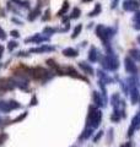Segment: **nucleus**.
I'll return each mask as SVG.
<instances>
[{"mask_svg": "<svg viewBox=\"0 0 140 147\" xmlns=\"http://www.w3.org/2000/svg\"><path fill=\"white\" fill-rule=\"evenodd\" d=\"M123 7H124V10H127V11H134L139 7V3L137 0H128V1H125L123 4Z\"/></svg>", "mask_w": 140, "mask_h": 147, "instance_id": "f257e3e1", "label": "nucleus"}, {"mask_svg": "<svg viewBox=\"0 0 140 147\" xmlns=\"http://www.w3.org/2000/svg\"><path fill=\"white\" fill-rule=\"evenodd\" d=\"M64 54L68 55V57H75L77 53H76V50H74V49H65L64 50Z\"/></svg>", "mask_w": 140, "mask_h": 147, "instance_id": "f03ea898", "label": "nucleus"}, {"mask_svg": "<svg viewBox=\"0 0 140 147\" xmlns=\"http://www.w3.org/2000/svg\"><path fill=\"white\" fill-rule=\"evenodd\" d=\"M68 7H69V4H68V1H65V3L63 4V7L60 9V11L58 12V15H59V16H62V15H63V12L65 13V12H67V10H68Z\"/></svg>", "mask_w": 140, "mask_h": 147, "instance_id": "7ed1b4c3", "label": "nucleus"}, {"mask_svg": "<svg viewBox=\"0 0 140 147\" xmlns=\"http://www.w3.org/2000/svg\"><path fill=\"white\" fill-rule=\"evenodd\" d=\"M79 16H80V9H77V7H75L73 10V13H71V17L73 18H77Z\"/></svg>", "mask_w": 140, "mask_h": 147, "instance_id": "20e7f679", "label": "nucleus"}, {"mask_svg": "<svg viewBox=\"0 0 140 147\" xmlns=\"http://www.w3.org/2000/svg\"><path fill=\"white\" fill-rule=\"evenodd\" d=\"M101 11V6H100V4H97L96 5V7H95V10H93L91 13H90V16H96L97 13H99Z\"/></svg>", "mask_w": 140, "mask_h": 147, "instance_id": "39448f33", "label": "nucleus"}, {"mask_svg": "<svg viewBox=\"0 0 140 147\" xmlns=\"http://www.w3.org/2000/svg\"><path fill=\"white\" fill-rule=\"evenodd\" d=\"M80 31H81V25H79V26H76V28L74 30V34H73V38H75V37H77V34L80 33Z\"/></svg>", "mask_w": 140, "mask_h": 147, "instance_id": "423d86ee", "label": "nucleus"}, {"mask_svg": "<svg viewBox=\"0 0 140 147\" xmlns=\"http://www.w3.org/2000/svg\"><path fill=\"white\" fill-rule=\"evenodd\" d=\"M132 55L134 58H137L138 60H140V52L139 50H132Z\"/></svg>", "mask_w": 140, "mask_h": 147, "instance_id": "0eeeda50", "label": "nucleus"}, {"mask_svg": "<svg viewBox=\"0 0 140 147\" xmlns=\"http://www.w3.org/2000/svg\"><path fill=\"white\" fill-rule=\"evenodd\" d=\"M0 38H5V36H4V32L1 31V28H0Z\"/></svg>", "mask_w": 140, "mask_h": 147, "instance_id": "6e6552de", "label": "nucleus"}, {"mask_svg": "<svg viewBox=\"0 0 140 147\" xmlns=\"http://www.w3.org/2000/svg\"><path fill=\"white\" fill-rule=\"evenodd\" d=\"M1 52H3V48L0 47V57H1Z\"/></svg>", "mask_w": 140, "mask_h": 147, "instance_id": "1a4fd4ad", "label": "nucleus"}, {"mask_svg": "<svg viewBox=\"0 0 140 147\" xmlns=\"http://www.w3.org/2000/svg\"><path fill=\"white\" fill-rule=\"evenodd\" d=\"M84 1H85V3H88V1H91V0H84Z\"/></svg>", "mask_w": 140, "mask_h": 147, "instance_id": "9d476101", "label": "nucleus"}, {"mask_svg": "<svg viewBox=\"0 0 140 147\" xmlns=\"http://www.w3.org/2000/svg\"><path fill=\"white\" fill-rule=\"evenodd\" d=\"M138 40H139V43H140V37H139V38H138Z\"/></svg>", "mask_w": 140, "mask_h": 147, "instance_id": "9b49d317", "label": "nucleus"}]
</instances>
